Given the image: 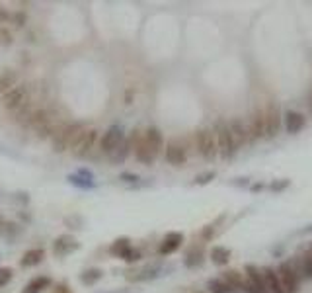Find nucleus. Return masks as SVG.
Returning a JSON list of instances; mask_svg holds the SVG:
<instances>
[{"label":"nucleus","mask_w":312,"mask_h":293,"mask_svg":"<svg viewBox=\"0 0 312 293\" xmlns=\"http://www.w3.org/2000/svg\"><path fill=\"white\" fill-rule=\"evenodd\" d=\"M68 180L72 182V184H76V186H84V188H92V182L90 180H84V176H80V174H72V176H68Z\"/></svg>","instance_id":"29"},{"label":"nucleus","mask_w":312,"mask_h":293,"mask_svg":"<svg viewBox=\"0 0 312 293\" xmlns=\"http://www.w3.org/2000/svg\"><path fill=\"white\" fill-rule=\"evenodd\" d=\"M22 293H39V291H37V289H33L31 285H28V287H26V289H24Z\"/></svg>","instance_id":"40"},{"label":"nucleus","mask_w":312,"mask_h":293,"mask_svg":"<svg viewBox=\"0 0 312 293\" xmlns=\"http://www.w3.org/2000/svg\"><path fill=\"white\" fill-rule=\"evenodd\" d=\"M76 248H78L76 239L70 236V234H61L57 241H55V244H53V250H55L57 256H67V254H70L72 250H76Z\"/></svg>","instance_id":"14"},{"label":"nucleus","mask_w":312,"mask_h":293,"mask_svg":"<svg viewBox=\"0 0 312 293\" xmlns=\"http://www.w3.org/2000/svg\"><path fill=\"white\" fill-rule=\"evenodd\" d=\"M2 225H4V219H2V215H0V227H2Z\"/></svg>","instance_id":"42"},{"label":"nucleus","mask_w":312,"mask_h":293,"mask_svg":"<svg viewBox=\"0 0 312 293\" xmlns=\"http://www.w3.org/2000/svg\"><path fill=\"white\" fill-rule=\"evenodd\" d=\"M207 289H209V293H232L234 291L232 287L224 282L223 278H213V280H209V282H207Z\"/></svg>","instance_id":"23"},{"label":"nucleus","mask_w":312,"mask_h":293,"mask_svg":"<svg viewBox=\"0 0 312 293\" xmlns=\"http://www.w3.org/2000/svg\"><path fill=\"white\" fill-rule=\"evenodd\" d=\"M43 256H45V252H43L41 248H33V250H28V252L24 254V258H22V266H24V268L37 266V264L43 260Z\"/></svg>","instance_id":"22"},{"label":"nucleus","mask_w":312,"mask_h":293,"mask_svg":"<svg viewBox=\"0 0 312 293\" xmlns=\"http://www.w3.org/2000/svg\"><path fill=\"white\" fill-rule=\"evenodd\" d=\"M262 272H263V280H265L267 293H285L281 282H279L277 270H273V268H263Z\"/></svg>","instance_id":"17"},{"label":"nucleus","mask_w":312,"mask_h":293,"mask_svg":"<svg viewBox=\"0 0 312 293\" xmlns=\"http://www.w3.org/2000/svg\"><path fill=\"white\" fill-rule=\"evenodd\" d=\"M195 143H197V151L199 155L207 158V160H213L215 156L219 155V146H217V137H215L213 129H199L195 133Z\"/></svg>","instance_id":"3"},{"label":"nucleus","mask_w":312,"mask_h":293,"mask_svg":"<svg viewBox=\"0 0 312 293\" xmlns=\"http://www.w3.org/2000/svg\"><path fill=\"white\" fill-rule=\"evenodd\" d=\"M14 86H18V75L14 70H4L0 75V92L6 94L8 90H12Z\"/></svg>","instance_id":"20"},{"label":"nucleus","mask_w":312,"mask_h":293,"mask_svg":"<svg viewBox=\"0 0 312 293\" xmlns=\"http://www.w3.org/2000/svg\"><path fill=\"white\" fill-rule=\"evenodd\" d=\"M182 243H184V234L182 233H168L164 236V241L160 243L158 252L160 254H172L182 246Z\"/></svg>","instance_id":"15"},{"label":"nucleus","mask_w":312,"mask_h":293,"mask_svg":"<svg viewBox=\"0 0 312 293\" xmlns=\"http://www.w3.org/2000/svg\"><path fill=\"white\" fill-rule=\"evenodd\" d=\"M143 139H145V143L148 145V149L152 151L154 156L160 155V151L164 149V137L160 133V129H156V127H148L145 131V135H143Z\"/></svg>","instance_id":"9"},{"label":"nucleus","mask_w":312,"mask_h":293,"mask_svg":"<svg viewBox=\"0 0 312 293\" xmlns=\"http://www.w3.org/2000/svg\"><path fill=\"white\" fill-rule=\"evenodd\" d=\"M53 117H51V114H49V109H35L31 116H29V119H28V123L26 125L29 127V129H33L35 133H39V131H43L45 127L49 125V121H51Z\"/></svg>","instance_id":"11"},{"label":"nucleus","mask_w":312,"mask_h":293,"mask_svg":"<svg viewBox=\"0 0 312 293\" xmlns=\"http://www.w3.org/2000/svg\"><path fill=\"white\" fill-rule=\"evenodd\" d=\"M96 139H98L96 129H88V131H84V135L80 137V141L74 145V155L86 156L88 153L94 149V145H96Z\"/></svg>","instance_id":"10"},{"label":"nucleus","mask_w":312,"mask_h":293,"mask_svg":"<svg viewBox=\"0 0 312 293\" xmlns=\"http://www.w3.org/2000/svg\"><path fill=\"white\" fill-rule=\"evenodd\" d=\"M166 160L174 166L185 164V160H187L185 149L182 145L174 143V141H172V143H168V145H166Z\"/></svg>","instance_id":"12"},{"label":"nucleus","mask_w":312,"mask_h":293,"mask_svg":"<svg viewBox=\"0 0 312 293\" xmlns=\"http://www.w3.org/2000/svg\"><path fill=\"white\" fill-rule=\"evenodd\" d=\"M100 278H102V270H100V268H90V270H86V272L80 276V282L86 283V285H94Z\"/></svg>","instance_id":"27"},{"label":"nucleus","mask_w":312,"mask_h":293,"mask_svg":"<svg viewBox=\"0 0 312 293\" xmlns=\"http://www.w3.org/2000/svg\"><path fill=\"white\" fill-rule=\"evenodd\" d=\"M53 293H72V291H70L68 283H57L55 289H53Z\"/></svg>","instance_id":"34"},{"label":"nucleus","mask_w":312,"mask_h":293,"mask_svg":"<svg viewBox=\"0 0 312 293\" xmlns=\"http://www.w3.org/2000/svg\"><path fill=\"white\" fill-rule=\"evenodd\" d=\"M14 22H16V26H24L26 16H24V14H16V16H14Z\"/></svg>","instance_id":"38"},{"label":"nucleus","mask_w":312,"mask_h":293,"mask_svg":"<svg viewBox=\"0 0 312 293\" xmlns=\"http://www.w3.org/2000/svg\"><path fill=\"white\" fill-rule=\"evenodd\" d=\"M248 131H250V139H262V137H265V114H263L262 109L254 112Z\"/></svg>","instance_id":"13"},{"label":"nucleus","mask_w":312,"mask_h":293,"mask_svg":"<svg viewBox=\"0 0 312 293\" xmlns=\"http://www.w3.org/2000/svg\"><path fill=\"white\" fill-rule=\"evenodd\" d=\"M223 280L232 287L234 291H236V289L244 291V289H246V283H248L244 280V273L238 272V270H228V272H224Z\"/></svg>","instance_id":"19"},{"label":"nucleus","mask_w":312,"mask_h":293,"mask_svg":"<svg viewBox=\"0 0 312 293\" xmlns=\"http://www.w3.org/2000/svg\"><path fill=\"white\" fill-rule=\"evenodd\" d=\"M133 146H135V156H136V160H139V162H143V164H150V162L156 158V156L152 155V151L148 149V145L145 143V139H143V137H139V139H136V143Z\"/></svg>","instance_id":"18"},{"label":"nucleus","mask_w":312,"mask_h":293,"mask_svg":"<svg viewBox=\"0 0 312 293\" xmlns=\"http://www.w3.org/2000/svg\"><path fill=\"white\" fill-rule=\"evenodd\" d=\"M215 172H205V174H199L197 178H195V184H199V186H205V184H209L211 180L215 178Z\"/></svg>","instance_id":"32"},{"label":"nucleus","mask_w":312,"mask_h":293,"mask_svg":"<svg viewBox=\"0 0 312 293\" xmlns=\"http://www.w3.org/2000/svg\"><path fill=\"white\" fill-rule=\"evenodd\" d=\"M310 109H312V96H310Z\"/></svg>","instance_id":"43"},{"label":"nucleus","mask_w":312,"mask_h":293,"mask_svg":"<svg viewBox=\"0 0 312 293\" xmlns=\"http://www.w3.org/2000/svg\"><path fill=\"white\" fill-rule=\"evenodd\" d=\"M139 258H141V252H139V250H133V248L123 256V260H125V262H136Z\"/></svg>","instance_id":"33"},{"label":"nucleus","mask_w":312,"mask_h":293,"mask_svg":"<svg viewBox=\"0 0 312 293\" xmlns=\"http://www.w3.org/2000/svg\"><path fill=\"white\" fill-rule=\"evenodd\" d=\"M304 123H306V119H304V116H302L301 112L291 109V112L285 114V127H287L289 133H299V131H302Z\"/></svg>","instance_id":"16"},{"label":"nucleus","mask_w":312,"mask_h":293,"mask_svg":"<svg viewBox=\"0 0 312 293\" xmlns=\"http://www.w3.org/2000/svg\"><path fill=\"white\" fill-rule=\"evenodd\" d=\"M301 268H302V280L312 278V252H306L301 256Z\"/></svg>","instance_id":"28"},{"label":"nucleus","mask_w":312,"mask_h":293,"mask_svg":"<svg viewBox=\"0 0 312 293\" xmlns=\"http://www.w3.org/2000/svg\"><path fill=\"white\" fill-rule=\"evenodd\" d=\"M277 276H279V282H281L285 293H297L299 291V285H301V278L299 273L295 272V268L291 266V262H283L277 268Z\"/></svg>","instance_id":"4"},{"label":"nucleus","mask_w":312,"mask_h":293,"mask_svg":"<svg viewBox=\"0 0 312 293\" xmlns=\"http://www.w3.org/2000/svg\"><path fill=\"white\" fill-rule=\"evenodd\" d=\"M195 293H203V291H195Z\"/></svg>","instance_id":"44"},{"label":"nucleus","mask_w":312,"mask_h":293,"mask_svg":"<svg viewBox=\"0 0 312 293\" xmlns=\"http://www.w3.org/2000/svg\"><path fill=\"white\" fill-rule=\"evenodd\" d=\"M213 233H215V227L213 225H207V227L203 229V233H201V236H203L205 241H209V239L213 236Z\"/></svg>","instance_id":"35"},{"label":"nucleus","mask_w":312,"mask_h":293,"mask_svg":"<svg viewBox=\"0 0 312 293\" xmlns=\"http://www.w3.org/2000/svg\"><path fill=\"white\" fill-rule=\"evenodd\" d=\"M8 20V14L6 12H0V22H6Z\"/></svg>","instance_id":"41"},{"label":"nucleus","mask_w":312,"mask_h":293,"mask_svg":"<svg viewBox=\"0 0 312 293\" xmlns=\"http://www.w3.org/2000/svg\"><path fill=\"white\" fill-rule=\"evenodd\" d=\"M201 262H203V250H201V248H193V250H189L187 256H185V266H187V268H195V266H199Z\"/></svg>","instance_id":"26"},{"label":"nucleus","mask_w":312,"mask_h":293,"mask_svg":"<svg viewBox=\"0 0 312 293\" xmlns=\"http://www.w3.org/2000/svg\"><path fill=\"white\" fill-rule=\"evenodd\" d=\"M125 141V137H123V129L119 125H111L107 129L104 137H102V141H100V146H102V151H106V153H113L117 146L121 145Z\"/></svg>","instance_id":"7"},{"label":"nucleus","mask_w":312,"mask_h":293,"mask_svg":"<svg viewBox=\"0 0 312 293\" xmlns=\"http://www.w3.org/2000/svg\"><path fill=\"white\" fill-rule=\"evenodd\" d=\"M12 280V268H0V287H4Z\"/></svg>","instance_id":"31"},{"label":"nucleus","mask_w":312,"mask_h":293,"mask_svg":"<svg viewBox=\"0 0 312 293\" xmlns=\"http://www.w3.org/2000/svg\"><path fill=\"white\" fill-rule=\"evenodd\" d=\"M131 149H133V143H131V139H127V141H123V143L111 153V160H113V162H123Z\"/></svg>","instance_id":"24"},{"label":"nucleus","mask_w":312,"mask_h":293,"mask_svg":"<svg viewBox=\"0 0 312 293\" xmlns=\"http://www.w3.org/2000/svg\"><path fill=\"white\" fill-rule=\"evenodd\" d=\"M26 102H29L28 86H26V84L14 86L12 90H8V92L4 94V98H2V104H4V107L10 109V112H16V109H18L20 106H24Z\"/></svg>","instance_id":"5"},{"label":"nucleus","mask_w":312,"mask_h":293,"mask_svg":"<svg viewBox=\"0 0 312 293\" xmlns=\"http://www.w3.org/2000/svg\"><path fill=\"white\" fill-rule=\"evenodd\" d=\"M0 38H2V41H6V43H10V33H8V31H4V29H0Z\"/></svg>","instance_id":"39"},{"label":"nucleus","mask_w":312,"mask_h":293,"mask_svg":"<svg viewBox=\"0 0 312 293\" xmlns=\"http://www.w3.org/2000/svg\"><path fill=\"white\" fill-rule=\"evenodd\" d=\"M49 283H51V280L49 278H37V280H33V282L29 283L33 289H37V291H41V289H45V287H49Z\"/></svg>","instance_id":"30"},{"label":"nucleus","mask_w":312,"mask_h":293,"mask_svg":"<svg viewBox=\"0 0 312 293\" xmlns=\"http://www.w3.org/2000/svg\"><path fill=\"white\" fill-rule=\"evenodd\" d=\"M228 129H230V133H232L236 149L246 145V143L250 141V131H248V127L244 125L242 119H230V121H228Z\"/></svg>","instance_id":"8"},{"label":"nucleus","mask_w":312,"mask_h":293,"mask_svg":"<svg viewBox=\"0 0 312 293\" xmlns=\"http://www.w3.org/2000/svg\"><path fill=\"white\" fill-rule=\"evenodd\" d=\"M111 254H115V256H119V258H123L129 250H131V241L129 239H125V236H121V239H117L115 243L111 244Z\"/></svg>","instance_id":"25"},{"label":"nucleus","mask_w":312,"mask_h":293,"mask_svg":"<svg viewBox=\"0 0 312 293\" xmlns=\"http://www.w3.org/2000/svg\"><path fill=\"white\" fill-rule=\"evenodd\" d=\"M211 260L217 266H226L228 260H230V250L224 248V246H213L211 248Z\"/></svg>","instance_id":"21"},{"label":"nucleus","mask_w":312,"mask_h":293,"mask_svg":"<svg viewBox=\"0 0 312 293\" xmlns=\"http://www.w3.org/2000/svg\"><path fill=\"white\" fill-rule=\"evenodd\" d=\"M287 186H289V180H283V182H277V184L273 182V184H271V190H273V192H281V190H285Z\"/></svg>","instance_id":"36"},{"label":"nucleus","mask_w":312,"mask_h":293,"mask_svg":"<svg viewBox=\"0 0 312 293\" xmlns=\"http://www.w3.org/2000/svg\"><path fill=\"white\" fill-rule=\"evenodd\" d=\"M121 180H125V182H136V180H139V176L131 174V172H123V174H121Z\"/></svg>","instance_id":"37"},{"label":"nucleus","mask_w":312,"mask_h":293,"mask_svg":"<svg viewBox=\"0 0 312 293\" xmlns=\"http://www.w3.org/2000/svg\"><path fill=\"white\" fill-rule=\"evenodd\" d=\"M263 114H265V135H277L279 127H281V109H279V106L275 102H269Z\"/></svg>","instance_id":"6"},{"label":"nucleus","mask_w":312,"mask_h":293,"mask_svg":"<svg viewBox=\"0 0 312 293\" xmlns=\"http://www.w3.org/2000/svg\"><path fill=\"white\" fill-rule=\"evenodd\" d=\"M84 135V125L82 123H68V125H61L57 133L53 135V151L55 153H63L70 146H74L80 141V137Z\"/></svg>","instance_id":"1"},{"label":"nucleus","mask_w":312,"mask_h":293,"mask_svg":"<svg viewBox=\"0 0 312 293\" xmlns=\"http://www.w3.org/2000/svg\"><path fill=\"white\" fill-rule=\"evenodd\" d=\"M215 137H217V146H219V156L221 158H230L236 153V143L232 139V133L228 129L226 121H219L215 125Z\"/></svg>","instance_id":"2"}]
</instances>
